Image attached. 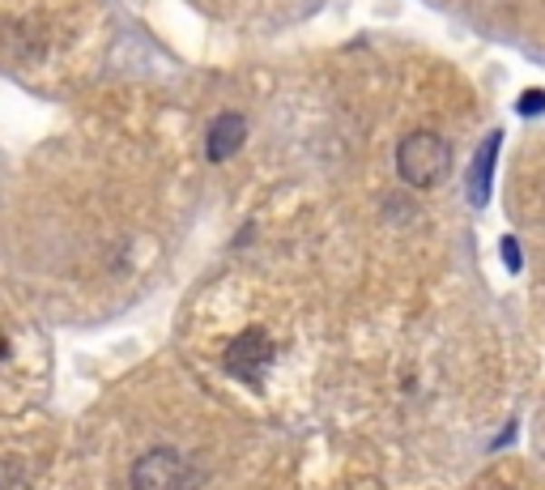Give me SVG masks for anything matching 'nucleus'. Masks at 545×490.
<instances>
[{
    "label": "nucleus",
    "mask_w": 545,
    "mask_h": 490,
    "mask_svg": "<svg viewBox=\"0 0 545 490\" xmlns=\"http://www.w3.org/2000/svg\"><path fill=\"white\" fill-rule=\"evenodd\" d=\"M132 490H192V469L180 452L154 448L132 465Z\"/></svg>",
    "instance_id": "f03ea898"
},
{
    "label": "nucleus",
    "mask_w": 545,
    "mask_h": 490,
    "mask_svg": "<svg viewBox=\"0 0 545 490\" xmlns=\"http://www.w3.org/2000/svg\"><path fill=\"white\" fill-rule=\"evenodd\" d=\"M545 112V94L541 90H529V94L520 98V115H541Z\"/></svg>",
    "instance_id": "423d86ee"
},
{
    "label": "nucleus",
    "mask_w": 545,
    "mask_h": 490,
    "mask_svg": "<svg viewBox=\"0 0 545 490\" xmlns=\"http://www.w3.org/2000/svg\"><path fill=\"white\" fill-rule=\"evenodd\" d=\"M396 171L409 188H434V183L448 180L452 145L439 132H409L396 150Z\"/></svg>",
    "instance_id": "f257e3e1"
},
{
    "label": "nucleus",
    "mask_w": 545,
    "mask_h": 490,
    "mask_svg": "<svg viewBox=\"0 0 545 490\" xmlns=\"http://www.w3.org/2000/svg\"><path fill=\"white\" fill-rule=\"evenodd\" d=\"M273 358H277V346H273V337H268L265 328H243V333L226 346V371L248 379V384H256V379L265 376L268 367H273Z\"/></svg>",
    "instance_id": "7ed1b4c3"
},
{
    "label": "nucleus",
    "mask_w": 545,
    "mask_h": 490,
    "mask_svg": "<svg viewBox=\"0 0 545 490\" xmlns=\"http://www.w3.org/2000/svg\"><path fill=\"white\" fill-rule=\"evenodd\" d=\"M503 260H507V269H511V273H520V269H524V256H520L516 239H503Z\"/></svg>",
    "instance_id": "0eeeda50"
},
{
    "label": "nucleus",
    "mask_w": 545,
    "mask_h": 490,
    "mask_svg": "<svg viewBox=\"0 0 545 490\" xmlns=\"http://www.w3.org/2000/svg\"><path fill=\"white\" fill-rule=\"evenodd\" d=\"M499 132L494 137L482 141V150H477L473 158V175H469V192H473V205H486V196H490V171H494V154H499Z\"/></svg>",
    "instance_id": "39448f33"
},
{
    "label": "nucleus",
    "mask_w": 545,
    "mask_h": 490,
    "mask_svg": "<svg viewBox=\"0 0 545 490\" xmlns=\"http://www.w3.org/2000/svg\"><path fill=\"white\" fill-rule=\"evenodd\" d=\"M243 137H248L243 115H235V112L218 115V120H213V128H209V145H205V150H209V162H226L230 154H238Z\"/></svg>",
    "instance_id": "20e7f679"
},
{
    "label": "nucleus",
    "mask_w": 545,
    "mask_h": 490,
    "mask_svg": "<svg viewBox=\"0 0 545 490\" xmlns=\"http://www.w3.org/2000/svg\"><path fill=\"white\" fill-rule=\"evenodd\" d=\"M0 358H5V333H0Z\"/></svg>",
    "instance_id": "6e6552de"
}]
</instances>
